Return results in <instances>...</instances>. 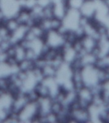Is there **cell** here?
I'll use <instances>...</instances> for the list:
<instances>
[{
  "instance_id": "cell-1",
  "label": "cell",
  "mask_w": 109,
  "mask_h": 123,
  "mask_svg": "<svg viewBox=\"0 0 109 123\" xmlns=\"http://www.w3.org/2000/svg\"><path fill=\"white\" fill-rule=\"evenodd\" d=\"M39 115L37 101H29L18 114L19 123H31L34 117Z\"/></svg>"
},
{
  "instance_id": "cell-2",
  "label": "cell",
  "mask_w": 109,
  "mask_h": 123,
  "mask_svg": "<svg viewBox=\"0 0 109 123\" xmlns=\"http://www.w3.org/2000/svg\"><path fill=\"white\" fill-rule=\"evenodd\" d=\"M44 41L50 48L59 49H61L65 43V36L57 30H50L46 32Z\"/></svg>"
},
{
  "instance_id": "cell-3",
  "label": "cell",
  "mask_w": 109,
  "mask_h": 123,
  "mask_svg": "<svg viewBox=\"0 0 109 123\" xmlns=\"http://www.w3.org/2000/svg\"><path fill=\"white\" fill-rule=\"evenodd\" d=\"M29 28L26 25H20V26L14 31L10 33V41L11 44L16 45L19 44L22 40H24Z\"/></svg>"
},
{
  "instance_id": "cell-4",
  "label": "cell",
  "mask_w": 109,
  "mask_h": 123,
  "mask_svg": "<svg viewBox=\"0 0 109 123\" xmlns=\"http://www.w3.org/2000/svg\"><path fill=\"white\" fill-rule=\"evenodd\" d=\"M3 25L11 33L20 26V24L15 17H11V18H6Z\"/></svg>"
},
{
  "instance_id": "cell-5",
  "label": "cell",
  "mask_w": 109,
  "mask_h": 123,
  "mask_svg": "<svg viewBox=\"0 0 109 123\" xmlns=\"http://www.w3.org/2000/svg\"><path fill=\"white\" fill-rule=\"evenodd\" d=\"M26 49L23 47L22 45L20 44L15 45V55H14V58L17 62H20L26 58Z\"/></svg>"
},
{
  "instance_id": "cell-6",
  "label": "cell",
  "mask_w": 109,
  "mask_h": 123,
  "mask_svg": "<svg viewBox=\"0 0 109 123\" xmlns=\"http://www.w3.org/2000/svg\"><path fill=\"white\" fill-rule=\"evenodd\" d=\"M34 90L37 92L40 98L50 97V92L49 88L42 81L39 82L38 84L36 85L35 88H34Z\"/></svg>"
},
{
  "instance_id": "cell-7",
  "label": "cell",
  "mask_w": 109,
  "mask_h": 123,
  "mask_svg": "<svg viewBox=\"0 0 109 123\" xmlns=\"http://www.w3.org/2000/svg\"><path fill=\"white\" fill-rule=\"evenodd\" d=\"M11 74H13L11 66H10L7 62L0 63V78H8Z\"/></svg>"
},
{
  "instance_id": "cell-8",
  "label": "cell",
  "mask_w": 109,
  "mask_h": 123,
  "mask_svg": "<svg viewBox=\"0 0 109 123\" xmlns=\"http://www.w3.org/2000/svg\"><path fill=\"white\" fill-rule=\"evenodd\" d=\"M18 66H19V70L21 71H26V72L32 71L34 67V61H31V60L25 58L24 60L19 62Z\"/></svg>"
},
{
  "instance_id": "cell-9",
  "label": "cell",
  "mask_w": 109,
  "mask_h": 123,
  "mask_svg": "<svg viewBox=\"0 0 109 123\" xmlns=\"http://www.w3.org/2000/svg\"><path fill=\"white\" fill-rule=\"evenodd\" d=\"M85 0H66V5L69 8L80 10Z\"/></svg>"
},
{
  "instance_id": "cell-10",
  "label": "cell",
  "mask_w": 109,
  "mask_h": 123,
  "mask_svg": "<svg viewBox=\"0 0 109 123\" xmlns=\"http://www.w3.org/2000/svg\"><path fill=\"white\" fill-rule=\"evenodd\" d=\"M37 5L44 8L51 6L52 3V0H37Z\"/></svg>"
},
{
  "instance_id": "cell-11",
  "label": "cell",
  "mask_w": 109,
  "mask_h": 123,
  "mask_svg": "<svg viewBox=\"0 0 109 123\" xmlns=\"http://www.w3.org/2000/svg\"><path fill=\"white\" fill-rule=\"evenodd\" d=\"M8 58H9V56L8 55L6 51H0V63L6 62Z\"/></svg>"
},
{
  "instance_id": "cell-12",
  "label": "cell",
  "mask_w": 109,
  "mask_h": 123,
  "mask_svg": "<svg viewBox=\"0 0 109 123\" xmlns=\"http://www.w3.org/2000/svg\"><path fill=\"white\" fill-rule=\"evenodd\" d=\"M6 19V18L5 17V15H4L3 11H2L1 10H0V25H3Z\"/></svg>"
},
{
  "instance_id": "cell-13",
  "label": "cell",
  "mask_w": 109,
  "mask_h": 123,
  "mask_svg": "<svg viewBox=\"0 0 109 123\" xmlns=\"http://www.w3.org/2000/svg\"><path fill=\"white\" fill-rule=\"evenodd\" d=\"M1 40H2L1 38V37H0V42H1Z\"/></svg>"
}]
</instances>
